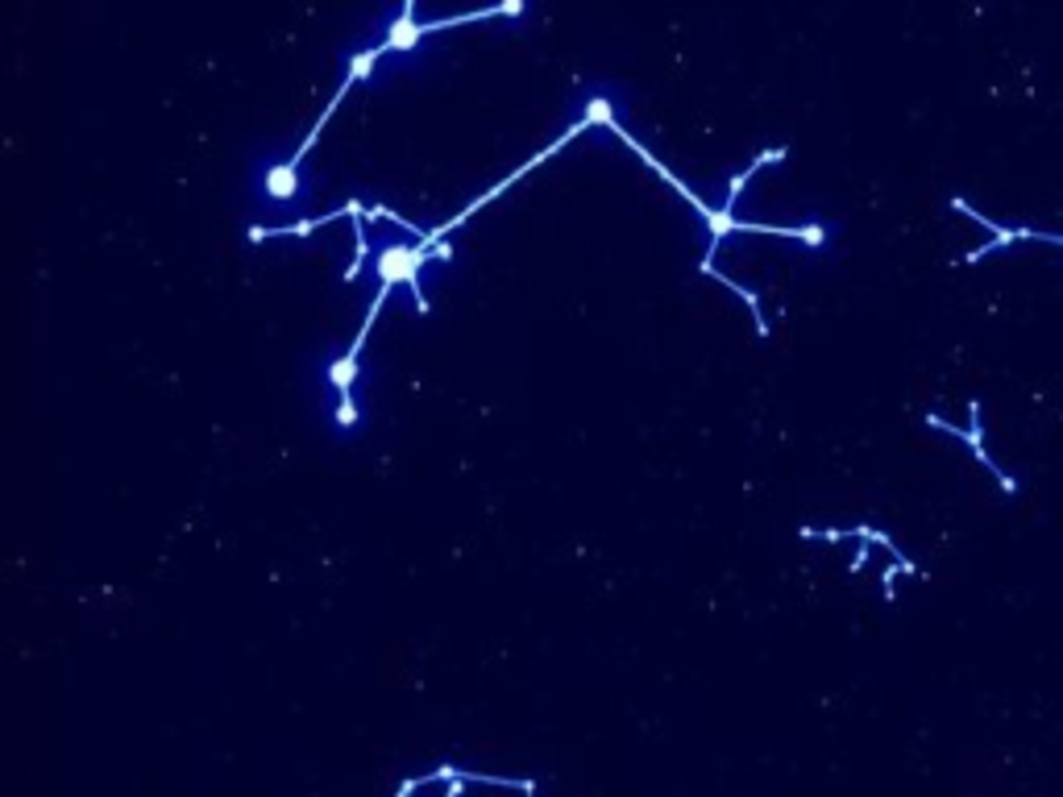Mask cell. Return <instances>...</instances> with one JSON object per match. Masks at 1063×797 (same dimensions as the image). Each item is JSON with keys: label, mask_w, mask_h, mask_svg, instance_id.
<instances>
[{"label": "cell", "mask_w": 1063, "mask_h": 797, "mask_svg": "<svg viewBox=\"0 0 1063 797\" xmlns=\"http://www.w3.org/2000/svg\"><path fill=\"white\" fill-rule=\"evenodd\" d=\"M951 208H955V212H964L968 220H976L981 229H989V233H992L989 246L968 249V254L960 258V266L981 262V258L997 254V249H1010V246H1018V241H1047V246H1059V249H1063V233H1043V229H1010V225H997V220H989L984 212H976V208H972L968 200H964V195H955V200H951Z\"/></svg>", "instance_id": "obj_1"}, {"label": "cell", "mask_w": 1063, "mask_h": 797, "mask_svg": "<svg viewBox=\"0 0 1063 797\" xmlns=\"http://www.w3.org/2000/svg\"><path fill=\"white\" fill-rule=\"evenodd\" d=\"M864 565H869V540H860V549H856V557L848 561V569H851V573H860Z\"/></svg>", "instance_id": "obj_4"}, {"label": "cell", "mask_w": 1063, "mask_h": 797, "mask_svg": "<svg viewBox=\"0 0 1063 797\" xmlns=\"http://www.w3.org/2000/svg\"><path fill=\"white\" fill-rule=\"evenodd\" d=\"M781 158H785V150H781V145H777V150H765V154H757V158H752V166H744V171H739L736 179L727 183V204H723V208H736V195L744 192V183H748V179H752V174H757L765 163H781Z\"/></svg>", "instance_id": "obj_3"}, {"label": "cell", "mask_w": 1063, "mask_h": 797, "mask_svg": "<svg viewBox=\"0 0 1063 797\" xmlns=\"http://www.w3.org/2000/svg\"><path fill=\"white\" fill-rule=\"evenodd\" d=\"M927 424L930 428H939V432H947V436H960L964 445H968L972 453H976V461H981L984 470L997 478V486H1002L1005 494H1018V478H1010V474L997 465V461L989 457V449H984V428H981V403H968V428H955V424H947L943 416H927Z\"/></svg>", "instance_id": "obj_2"}]
</instances>
